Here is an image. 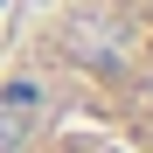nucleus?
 <instances>
[{
	"label": "nucleus",
	"instance_id": "1",
	"mask_svg": "<svg viewBox=\"0 0 153 153\" xmlns=\"http://www.w3.org/2000/svg\"><path fill=\"white\" fill-rule=\"evenodd\" d=\"M0 153H153V0H42L0 49Z\"/></svg>",
	"mask_w": 153,
	"mask_h": 153
}]
</instances>
